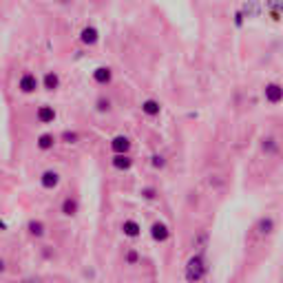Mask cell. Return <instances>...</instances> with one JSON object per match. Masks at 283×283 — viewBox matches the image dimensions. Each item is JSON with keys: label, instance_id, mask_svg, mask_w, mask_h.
I'll return each instance as SVG.
<instances>
[{"label": "cell", "instance_id": "obj_1", "mask_svg": "<svg viewBox=\"0 0 283 283\" xmlns=\"http://www.w3.org/2000/svg\"><path fill=\"white\" fill-rule=\"evenodd\" d=\"M204 275H206V261H204V257L202 255H195L193 259L188 261V266H186V279L188 281H199V279H204Z\"/></svg>", "mask_w": 283, "mask_h": 283}, {"label": "cell", "instance_id": "obj_2", "mask_svg": "<svg viewBox=\"0 0 283 283\" xmlns=\"http://www.w3.org/2000/svg\"><path fill=\"white\" fill-rule=\"evenodd\" d=\"M264 95H266V100L270 102V104H279L281 97H283V89L279 84H268L266 91H264Z\"/></svg>", "mask_w": 283, "mask_h": 283}, {"label": "cell", "instance_id": "obj_3", "mask_svg": "<svg viewBox=\"0 0 283 283\" xmlns=\"http://www.w3.org/2000/svg\"><path fill=\"white\" fill-rule=\"evenodd\" d=\"M35 89H38V78H35L33 73H24L22 78H20V91H22V93H33Z\"/></svg>", "mask_w": 283, "mask_h": 283}, {"label": "cell", "instance_id": "obj_4", "mask_svg": "<svg viewBox=\"0 0 283 283\" xmlns=\"http://www.w3.org/2000/svg\"><path fill=\"white\" fill-rule=\"evenodd\" d=\"M168 228H166V224H159V221H155V224L151 226V237L155 241H159V244H162V241H166L168 239Z\"/></svg>", "mask_w": 283, "mask_h": 283}, {"label": "cell", "instance_id": "obj_5", "mask_svg": "<svg viewBox=\"0 0 283 283\" xmlns=\"http://www.w3.org/2000/svg\"><path fill=\"white\" fill-rule=\"evenodd\" d=\"M111 148H113V153H128V148H131V140H128L126 135H117V137H113Z\"/></svg>", "mask_w": 283, "mask_h": 283}, {"label": "cell", "instance_id": "obj_6", "mask_svg": "<svg viewBox=\"0 0 283 283\" xmlns=\"http://www.w3.org/2000/svg\"><path fill=\"white\" fill-rule=\"evenodd\" d=\"M40 184H42L44 188H55L60 184V175L55 171H44L42 177H40Z\"/></svg>", "mask_w": 283, "mask_h": 283}, {"label": "cell", "instance_id": "obj_7", "mask_svg": "<svg viewBox=\"0 0 283 283\" xmlns=\"http://www.w3.org/2000/svg\"><path fill=\"white\" fill-rule=\"evenodd\" d=\"M80 40L84 44H95L97 40H100V33H97L95 27H84L82 29V33H80Z\"/></svg>", "mask_w": 283, "mask_h": 283}, {"label": "cell", "instance_id": "obj_8", "mask_svg": "<svg viewBox=\"0 0 283 283\" xmlns=\"http://www.w3.org/2000/svg\"><path fill=\"white\" fill-rule=\"evenodd\" d=\"M131 157L126 155V153H115V157H113V166L117 168V171H128L131 168Z\"/></svg>", "mask_w": 283, "mask_h": 283}, {"label": "cell", "instance_id": "obj_9", "mask_svg": "<svg viewBox=\"0 0 283 283\" xmlns=\"http://www.w3.org/2000/svg\"><path fill=\"white\" fill-rule=\"evenodd\" d=\"M93 80L97 82V84H109L111 82V69L109 66H97V69L93 71Z\"/></svg>", "mask_w": 283, "mask_h": 283}, {"label": "cell", "instance_id": "obj_10", "mask_svg": "<svg viewBox=\"0 0 283 283\" xmlns=\"http://www.w3.org/2000/svg\"><path fill=\"white\" fill-rule=\"evenodd\" d=\"M38 120L42 122V124H51V122L55 120L53 106H40V109H38Z\"/></svg>", "mask_w": 283, "mask_h": 283}, {"label": "cell", "instance_id": "obj_11", "mask_svg": "<svg viewBox=\"0 0 283 283\" xmlns=\"http://www.w3.org/2000/svg\"><path fill=\"white\" fill-rule=\"evenodd\" d=\"M140 230H142L140 224H137V221H133V219H128V221H124V224H122V233H124L126 237H131V239L140 235Z\"/></svg>", "mask_w": 283, "mask_h": 283}, {"label": "cell", "instance_id": "obj_12", "mask_svg": "<svg viewBox=\"0 0 283 283\" xmlns=\"http://www.w3.org/2000/svg\"><path fill=\"white\" fill-rule=\"evenodd\" d=\"M142 111L146 113L148 117H155V115H159L162 106H159V102H155V100H146V102L142 104Z\"/></svg>", "mask_w": 283, "mask_h": 283}, {"label": "cell", "instance_id": "obj_13", "mask_svg": "<svg viewBox=\"0 0 283 283\" xmlns=\"http://www.w3.org/2000/svg\"><path fill=\"white\" fill-rule=\"evenodd\" d=\"M62 213L66 215V217H73V215L78 213V202H75V199H71V197H66L64 202H62Z\"/></svg>", "mask_w": 283, "mask_h": 283}, {"label": "cell", "instance_id": "obj_14", "mask_svg": "<svg viewBox=\"0 0 283 283\" xmlns=\"http://www.w3.org/2000/svg\"><path fill=\"white\" fill-rule=\"evenodd\" d=\"M53 144H55V137L49 135V133H44V135L38 137V148L40 151H49V148H53Z\"/></svg>", "mask_w": 283, "mask_h": 283}, {"label": "cell", "instance_id": "obj_15", "mask_svg": "<svg viewBox=\"0 0 283 283\" xmlns=\"http://www.w3.org/2000/svg\"><path fill=\"white\" fill-rule=\"evenodd\" d=\"M58 84H60V78L55 73L44 75V89H47V91H55V89H58Z\"/></svg>", "mask_w": 283, "mask_h": 283}, {"label": "cell", "instance_id": "obj_16", "mask_svg": "<svg viewBox=\"0 0 283 283\" xmlns=\"http://www.w3.org/2000/svg\"><path fill=\"white\" fill-rule=\"evenodd\" d=\"M29 235H33V237H42L44 235V224L42 221H29Z\"/></svg>", "mask_w": 283, "mask_h": 283}, {"label": "cell", "instance_id": "obj_17", "mask_svg": "<svg viewBox=\"0 0 283 283\" xmlns=\"http://www.w3.org/2000/svg\"><path fill=\"white\" fill-rule=\"evenodd\" d=\"M272 230H275V221H272V217H266L259 221V233L261 235H270Z\"/></svg>", "mask_w": 283, "mask_h": 283}, {"label": "cell", "instance_id": "obj_18", "mask_svg": "<svg viewBox=\"0 0 283 283\" xmlns=\"http://www.w3.org/2000/svg\"><path fill=\"white\" fill-rule=\"evenodd\" d=\"M264 151H268V153H275V151H277V142L272 140V137L264 140Z\"/></svg>", "mask_w": 283, "mask_h": 283}, {"label": "cell", "instance_id": "obj_19", "mask_svg": "<svg viewBox=\"0 0 283 283\" xmlns=\"http://www.w3.org/2000/svg\"><path fill=\"white\" fill-rule=\"evenodd\" d=\"M62 140H64L66 144H75V142H78V133H69V131H64V133H62Z\"/></svg>", "mask_w": 283, "mask_h": 283}, {"label": "cell", "instance_id": "obj_20", "mask_svg": "<svg viewBox=\"0 0 283 283\" xmlns=\"http://www.w3.org/2000/svg\"><path fill=\"white\" fill-rule=\"evenodd\" d=\"M109 106H111L109 100H104V97H102V100H97V109H100V111H109Z\"/></svg>", "mask_w": 283, "mask_h": 283}, {"label": "cell", "instance_id": "obj_21", "mask_svg": "<svg viewBox=\"0 0 283 283\" xmlns=\"http://www.w3.org/2000/svg\"><path fill=\"white\" fill-rule=\"evenodd\" d=\"M126 261H128V264H137V252L135 250H128L126 252Z\"/></svg>", "mask_w": 283, "mask_h": 283}, {"label": "cell", "instance_id": "obj_22", "mask_svg": "<svg viewBox=\"0 0 283 283\" xmlns=\"http://www.w3.org/2000/svg\"><path fill=\"white\" fill-rule=\"evenodd\" d=\"M272 7V11H279V4H281V0H270V2H268Z\"/></svg>", "mask_w": 283, "mask_h": 283}, {"label": "cell", "instance_id": "obj_23", "mask_svg": "<svg viewBox=\"0 0 283 283\" xmlns=\"http://www.w3.org/2000/svg\"><path fill=\"white\" fill-rule=\"evenodd\" d=\"M153 166H164V157H159V155L153 157Z\"/></svg>", "mask_w": 283, "mask_h": 283}, {"label": "cell", "instance_id": "obj_24", "mask_svg": "<svg viewBox=\"0 0 283 283\" xmlns=\"http://www.w3.org/2000/svg\"><path fill=\"white\" fill-rule=\"evenodd\" d=\"M144 197L153 199V197H155V190H153V188H146V190H144Z\"/></svg>", "mask_w": 283, "mask_h": 283}, {"label": "cell", "instance_id": "obj_25", "mask_svg": "<svg viewBox=\"0 0 283 283\" xmlns=\"http://www.w3.org/2000/svg\"><path fill=\"white\" fill-rule=\"evenodd\" d=\"M0 272H4V261L0 259Z\"/></svg>", "mask_w": 283, "mask_h": 283}, {"label": "cell", "instance_id": "obj_26", "mask_svg": "<svg viewBox=\"0 0 283 283\" xmlns=\"http://www.w3.org/2000/svg\"><path fill=\"white\" fill-rule=\"evenodd\" d=\"M4 228H7V226H4V221L0 219V230H4Z\"/></svg>", "mask_w": 283, "mask_h": 283}]
</instances>
